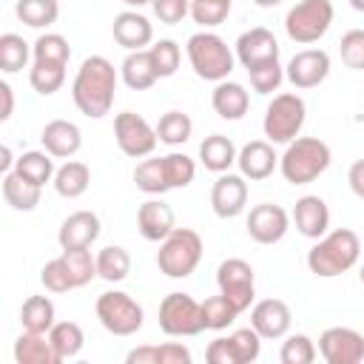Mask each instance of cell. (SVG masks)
Masks as SVG:
<instances>
[{
    "instance_id": "6da1fadb",
    "label": "cell",
    "mask_w": 364,
    "mask_h": 364,
    "mask_svg": "<svg viewBox=\"0 0 364 364\" xmlns=\"http://www.w3.org/2000/svg\"><path fill=\"white\" fill-rule=\"evenodd\" d=\"M117 82H119V74L108 57L102 54L85 57L71 82V100L77 111L88 119H102L114 105Z\"/></svg>"
},
{
    "instance_id": "7a4b0ae2",
    "label": "cell",
    "mask_w": 364,
    "mask_h": 364,
    "mask_svg": "<svg viewBox=\"0 0 364 364\" xmlns=\"http://www.w3.org/2000/svg\"><path fill=\"white\" fill-rule=\"evenodd\" d=\"M358 256H361L358 233L350 228H336L327 230L321 239H316V245L307 250V267L318 279H336L350 267H355Z\"/></svg>"
},
{
    "instance_id": "3957f363",
    "label": "cell",
    "mask_w": 364,
    "mask_h": 364,
    "mask_svg": "<svg viewBox=\"0 0 364 364\" xmlns=\"http://www.w3.org/2000/svg\"><path fill=\"white\" fill-rule=\"evenodd\" d=\"M333 162L330 145L318 136H296L284 145V154L279 156V171L284 182L290 185H310L316 182Z\"/></svg>"
},
{
    "instance_id": "277c9868",
    "label": "cell",
    "mask_w": 364,
    "mask_h": 364,
    "mask_svg": "<svg viewBox=\"0 0 364 364\" xmlns=\"http://www.w3.org/2000/svg\"><path fill=\"white\" fill-rule=\"evenodd\" d=\"M185 54H188V63H191L193 74L199 80H208V82H222L236 68V54L210 28H202V31L191 34L188 43H185Z\"/></svg>"
},
{
    "instance_id": "5b68a950",
    "label": "cell",
    "mask_w": 364,
    "mask_h": 364,
    "mask_svg": "<svg viewBox=\"0 0 364 364\" xmlns=\"http://www.w3.org/2000/svg\"><path fill=\"white\" fill-rule=\"evenodd\" d=\"M205 253V242L196 230L191 228H173L156 250V267L159 273H165L168 279H188Z\"/></svg>"
},
{
    "instance_id": "8992f818",
    "label": "cell",
    "mask_w": 364,
    "mask_h": 364,
    "mask_svg": "<svg viewBox=\"0 0 364 364\" xmlns=\"http://www.w3.org/2000/svg\"><path fill=\"white\" fill-rule=\"evenodd\" d=\"M304 122H307V102L301 100V94L282 91V94H273V100L267 102L262 131H264L267 142L287 145L296 136H301Z\"/></svg>"
},
{
    "instance_id": "52a82bcc",
    "label": "cell",
    "mask_w": 364,
    "mask_h": 364,
    "mask_svg": "<svg viewBox=\"0 0 364 364\" xmlns=\"http://www.w3.org/2000/svg\"><path fill=\"white\" fill-rule=\"evenodd\" d=\"M94 313H97L100 324L111 336H134L145 324L142 304L134 296H128L125 290H105V293H100L97 304H94Z\"/></svg>"
},
{
    "instance_id": "ba28073f",
    "label": "cell",
    "mask_w": 364,
    "mask_h": 364,
    "mask_svg": "<svg viewBox=\"0 0 364 364\" xmlns=\"http://www.w3.org/2000/svg\"><path fill=\"white\" fill-rule=\"evenodd\" d=\"M333 3L330 0H299L287 14H284V31L293 43L299 46H313L318 43L330 26H333Z\"/></svg>"
},
{
    "instance_id": "9c48e42d",
    "label": "cell",
    "mask_w": 364,
    "mask_h": 364,
    "mask_svg": "<svg viewBox=\"0 0 364 364\" xmlns=\"http://www.w3.org/2000/svg\"><path fill=\"white\" fill-rule=\"evenodd\" d=\"M159 330L171 338H191L205 330L202 301L191 293H168L159 301Z\"/></svg>"
},
{
    "instance_id": "30bf717a",
    "label": "cell",
    "mask_w": 364,
    "mask_h": 364,
    "mask_svg": "<svg viewBox=\"0 0 364 364\" xmlns=\"http://www.w3.org/2000/svg\"><path fill=\"white\" fill-rule=\"evenodd\" d=\"M216 287L222 296H228V301L245 313L250 310L253 299H256V273H253V264L233 256V259H225L219 267H216Z\"/></svg>"
},
{
    "instance_id": "8fae6325",
    "label": "cell",
    "mask_w": 364,
    "mask_h": 364,
    "mask_svg": "<svg viewBox=\"0 0 364 364\" xmlns=\"http://www.w3.org/2000/svg\"><path fill=\"white\" fill-rule=\"evenodd\" d=\"M114 139H117L119 151L131 159L151 156L159 142L156 125H151L142 114H134V111H122L114 117Z\"/></svg>"
},
{
    "instance_id": "7c38bea8",
    "label": "cell",
    "mask_w": 364,
    "mask_h": 364,
    "mask_svg": "<svg viewBox=\"0 0 364 364\" xmlns=\"http://www.w3.org/2000/svg\"><path fill=\"white\" fill-rule=\"evenodd\" d=\"M330 68H333V63L324 48H301L284 65V80L296 91H307V88L321 85L330 77Z\"/></svg>"
},
{
    "instance_id": "4fadbf2b",
    "label": "cell",
    "mask_w": 364,
    "mask_h": 364,
    "mask_svg": "<svg viewBox=\"0 0 364 364\" xmlns=\"http://www.w3.org/2000/svg\"><path fill=\"white\" fill-rule=\"evenodd\" d=\"M245 228H247V236L253 242H259V245H276L290 230V213L282 205L262 202V205H253L250 208V213L245 219Z\"/></svg>"
},
{
    "instance_id": "5bb4252c",
    "label": "cell",
    "mask_w": 364,
    "mask_h": 364,
    "mask_svg": "<svg viewBox=\"0 0 364 364\" xmlns=\"http://www.w3.org/2000/svg\"><path fill=\"white\" fill-rule=\"evenodd\" d=\"M318 353L327 364H358L364 361V336L353 327H327L318 336Z\"/></svg>"
},
{
    "instance_id": "9a60e30c",
    "label": "cell",
    "mask_w": 364,
    "mask_h": 364,
    "mask_svg": "<svg viewBox=\"0 0 364 364\" xmlns=\"http://www.w3.org/2000/svg\"><path fill=\"white\" fill-rule=\"evenodd\" d=\"M247 208V179L242 173H219L210 188V210L219 219H236Z\"/></svg>"
},
{
    "instance_id": "2e32d148",
    "label": "cell",
    "mask_w": 364,
    "mask_h": 364,
    "mask_svg": "<svg viewBox=\"0 0 364 364\" xmlns=\"http://www.w3.org/2000/svg\"><path fill=\"white\" fill-rule=\"evenodd\" d=\"M233 54L236 60L242 63V68H253V65H262L267 60H279V40L273 37L270 28L264 26H256V28H247L236 37L233 43Z\"/></svg>"
},
{
    "instance_id": "e0dca14e",
    "label": "cell",
    "mask_w": 364,
    "mask_h": 364,
    "mask_svg": "<svg viewBox=\"0 0 364 364\" xmlns=\"http://www.w3.org/2000/svg\"><path fill=\"white\" fill-rule=\"evenodd\" d=\"M290 324H293V313L282 299H262L250 307V327L264 341L284 338L290 333Z\"/></svg>"
},
{
    "instance_id": "ac0fdd59",
    "label": "cell",
    "mask_w": 364,
    "mask_h": 364,
    "mask_svg": "<svg viewBox=\"0 0 364 364\" xmlns=\"http://www.w3.org/2000/svg\"><path fill=\"white\" fill-rule=\"evenodd\" d=\"M102 222L94 210H74L63 219L57 230V245L60 250H77V247H91L100 239Z\"/></svg>"
},
{
    "instance_id": "d6986e66",
    "label": "cell",
    "mask_w": 364,
    "mask_h": 364,
    "mask_svg": "<svg viewBox=\"0 0 364 364\" xmlns=\"http://www.w3.org/2000/svg\"><path fill=\"white\" fill-rule=\"evenodd\" d=\"M111 34H114L117 46H122L125 51H142L154 40V23L139 9H125L114 17Z\"/></svg>"
},
{
    "instance_id": "ffe728a7",
    "label": "cell",
    "mask_w": 364,
    "mask_h": 364,
    "mask_svg": "<svg viewBox=\"0 0 364 364\" xmlns=\"http://www.w3.org/2000/svg\"><path fill=\"white\" fill-rule=\"evenodd\" d=\"M290 222L296 225V230L304 239H321L330 230V208H327V202L321 196L304 193V196L296 199Z\"/></svg>"
},
{
    "instance_id": "44dd1931",
    "label": "cell",
    "mask_w": 364,
    "mask_h": 364,
    "mask_svg": "<svg viewBox=\"0 0 364 364\" xmlns=\"http://www.w3.org/2000/svg\"><path fill=\"white\" fill-rule=\"evenodd\" d=\"M236 165H239V173L245 179L262 182V179H267L279 168V154L273 151V142H267V139H250L247 145L239 148Z\"/></svg>"
},
{
    "instance_id": "7402d4cb",
    "label": "cell",
    "mask_w": 364,
    "mask_h": 364,
    "mask_svg": "<svg viewBox=\"0 0 364 364\" xmlns=\"http://www.w3.org/2000/svg\"><path fill=\"white\" fill-rule=\"evenodd\" d=\"M43 151H48L54 159H71L82 148V131L71 119H51L40 131Z\"/></svg>"
},
{
    "instance_id": "603a6c76",
    "label": "cell",
    "mask_w": 364,
    "mask_h": 364,
    "mask_svg": "<svg viewBox=\"0 0 364 364\" xmlns=\"http://www.w3.org/2000/svg\"><path fill=\"white\" fill-rule=\"evenodd\" d=\"M176 228L173 208L162 199H148L136 208V230L145 242H162Z\"/></svg>"
},
{
    "instance_id": "cb8c5ba5",
    "label": "cell",
    "mask_w": 364,
    "mask_h": 364,
    "mask_svg": "<svg viewBox=\"0 0 364 364\" xmlns=\"http://www.w3.org/2000/svg\"><path fill=\"white\" fill-rule=\"evenodd\" d=\"M210 105H213V111H216L222 119L236 122V119H242V117L247 114V108H250V94H247V88H245L242 82H236V80H222V82H216V88H213V94H210Z\"/></svg>"
},
{
    "instance_id": "d4e9b609",
    "label": "cell",
    "mask_w": 364,
    "mask_h": 364,
    "mask_svg": "<svg viewBox=\"0 0 364 364\" xmlns=\"http://www.w3.org/2000/svg\"><path fill=\"white\" fill-rule=\"evenodd\" d=\"M128 364H191L193 353L182 341H165V344H142L134 347L125 355Z\"/></svg>"
},
{
    "instance_id": "484cf974",
    "label": "cell",
    "mask_w": 364,
    "mask_h": 364,
    "mask_svg": "<svg viewBox=\"0 0 364 364\" xmlns=\"http://www.w3.org/2000/svg\"><path fill=\"white\" fill-rule=\"evenodd\" d=\"M236 156H239V151H236L233 139L225 136V134H210V136H205L202 145H199V162H202L205 171H210V173H225V171H230V168L236 165Z\"/></svg>"
},
{
    "instance_id": "4316f807",
    "label": "cell",
    "mask_w": 364,
    "mask_h": 364,
    "mask_svg": "<svg viewBox=\"0 0 364 364\" xmlns=\"http://www.w3.org/2000/svg\"><path fill=\"white\" fill-rule=\"evenodd\" d=\"M14 361L17 364H60L54 347H51V338L48 333H31V330H23L14 341Z\"/></svg>"
},
{
    "instance_id": "83f0119b",
    "label": "cell",
    "mask_w": 364,
    "mask_h": 364,
    "mask_svg": "<svg viewBox=\"0 0 364 364\" xmlns=\"http://www.w3.org/2000/svg\"><path fill=\"white\" fill-rule=\"evenodd\" d=\"M119 77L122 82L131 88V91H148L159 77H156V68L151 63V54L148 48L142 51H128L122 65H119Z\"/></svg>"
},
{
    "instance_id": "f1b7e54d",
    "label": "cell",
    "mask_w": 364,
    "mask_h": 364,
    "mask_svg": "<svg viewBox=\"0 0 364 364\" xmlns=\"http://www.w3.org/2000/svg\"><path fill=\"white\" fill-rule=\"evenodd\" d=\"M54 191L63 199H80L91 185V168L80 159H65L54 173Z\"/></svg>"
},
{
    "instance_id": "f546056e",
    "label": "cell",
    "mask_w": 364,
    "mask_h": 364,
    "mask_svg": "<svg viewBox=\"0 0 364 364\" xmlns=\"http://www.w3.org/2000/svg\"><path fill=\"white\" fill-rule=\"evenodd\" d=\"M40 191H43L40 185L28 182V179L20 176L17 171L3 173V199H6V205H9L11 210H23V213L34 210V208L40 205Z\"/></svg>"
},
{
    "instance_id": "4dcf8cb0",
    "label": "cell",
    "mask_w": 364,
    "mask_h": 364,
    "mask_svg": "<svg viewBox=\"0 0 364 364\" xmlns=\"http://www.w3.org/2000/svg\"><path fill=\"white\" fill-rule=\"evenodd\" d=\"M20 324L31 333H48L57 324V307L48 296H28L20 307Z\"/></svg>"
},
{
    "instance_id": "1f68e13d",
    "label": "cell",
    "mask_w": 364,
    "mask_h": 364,
    "mask_svg": "<svg viewBox=\"0 0 364 364\" xmlns=\"http://www.w3.org/2000/svg\"><path fill=\"white\" fill-rule=\"evenodd\" d=\"M134 185L148 193V196H162L171 191L168 176H165V162L162 156H145L142 162H136L134 168Z\"/></svg>"
},
{
    "instance_id": "d6a6232c",
    "label": "cell",
    "mask_w": 364,
    "mask_h": 364,
    "mask_svg": "<svg viewBox=\"0 0 364 364\" xmlns=\"http://www.w3.org/2000/svg\"><path fill=\"white\" fill-rule=\"evenodd\" d=\"M14 171H17L20 176H26L28 182L40 185V188H43L46 182H54V173H57L54 156H51L48 151H26V154H20L17 162H14Z\"/></svg>"
},
{
    "instance_id": "836d02e7",
    "label": "cell",
    "mask_w": 364,
    "mask_h": 364,
    "mask_svg": "<svg viewBox=\"0 0 364 364\" xmlns=\"http://www.w3.org/2000/svg\"><path fill=\"white\" fill-rule=\"evenodd\" d=\"M48 338H51V347H54L60 361L77 358L82 353V344H85V333L77 321H57L48 330Z\"/></svg>"
},
{
    "instance_id": "e575fe53",
    "label": "cell",
    "mask_w": 364,
    "mask_h": 364,
    "mask_svg": "<svg viewBox=\"0 0 364 364\" xmlns=\"http://www.w3.org/2000/svg\"><path fill=\"white\" fill-rule=\"evenodd\" d=\"M14 14L20 17L23 26L28 28H48L57 23L60 17V3L57 0H17L14 3Z\"/></svg>"
},
{
    "instance_id": "d590c367",
    "label": "cell",
    "mask_w": 364,
    "mask_h": 364,
    "mask_svg": "<svg viewBox=\"0 0 364 364\" xmlns=\"http://www.w3.org/2000/svg\"><path fill=\"white\" fill-rule=\"evenodd\" d=\"M28 60H34V51L20 34H14V31L0 34V71L3 74L23 71L28 65Z\"/></svg>"
},
{
    "instance_id": "8d00e7d4",
    "label": "cell",
    "mask_w": 364,
    "mask_h": 364,
    "mask_svg": "<svg viewBox=\"0 0 364 364\" xmlns=\"http://www.w3.org/2000/svg\"><path fill=\"white\" fill-rule=\"evenodd\" d=\"M128 273H131V256H128L125 247H119V245H105V247L97 253V276H100L102 282L117 284V282H125Z\"/></svg>"
},
{
    "instance_id": "74e56055",
    "label": "cell",
    "mask_w": 364,
    "mask_h": 364,
    "mask_svg": "<svg viewBox=\"0 0 364 364\" xmlns=\"http://www.w3.org/2000/svg\"><path fill=\"white\" fill-rule=\"evenodd\" d=\"M191 134H193V119L185 111H165L156 122V136L168 148L185 145L191 139Z\"/></svg>"
},
{
    "instance_id": "f35d334b",
    "label": "cell",
    "mask_w": 364,
    "mask_h": 364,
    "mask_svg": "<svg viewBox=\"0 0 364 364\" xmlns=\"http://www.w3.org/2000/svg\"><path fill=\"white\" fill-rule=\"evenodd\" d=\"M28 82L40 97H51L65 82V65H60V63H37L34 60L31 68H28Z\"/></svg>"
},
{
    "instance_id": "ab89813d",
    "label": "cell",
    "mask_w": 364,
    "mask_h": 364,
    "mask_svg": "<svg viewBox=\"0 0 364 364\" xmlns=\"http://www.w3.org/2000/svg\"><path fill=\"white\" fill-rule=\"evenodd\" d=\"M31 51H34V60L37 63H60V65H68V60H71V46L57 31H43L31 43Z\"/></svg>"
},
{
    "instance_id": "60d3db41",
    "label": "cell",
    "mask_w": 364,
    "mask_h": 364,
    "mask_svg": "<svg viewBox=\"0 0 364 364\" xmlns=\"http://www.w3.org/2000/svg\"><path fill=\"white\" fill-rule=\"evenodd\" d=\"M148 54H151V63L156 68V77L159 80H168L179 71V63H182V48L176 40H156L154 46H148Z\"/></svg>"
},
{
    "instance_id": "b9f144b4",
    "label": "cell",
    "mask_w": 364,
    "mask_h": 364,
    "mask_svg": "<svg viewBox=\"0 0 364 364\" xmlns=\"http://www.w3.org/2000/svg\"><path fill=\"white\" fill-rule=\"evenodd\" d=\"M239 310L228 301V296L216 293V296H208L202 301V321H205V330H225L236 321Z\"/></svg>"
},
{
    "instance_id": "7bdbcfd3",
    "label": "cell",
    "mask_w": 364,
    "mask_h": 364,
    "mask_svg": "<svg viewBox=\"0 0 364 364\" xmlns=\"http://www.w3.org/2000/svg\"><path fill=\"white\" fill-rule=\"evenodd\" d=\"M316 355H318V350H316L313 338L304 336V333H290V336H284L282 350H279V361H282V364H313Z\"/></svg>"
},
{
    "instance_id": "ee69618b",
    "label": "cell",
    "mask_w": 364,
    "mask_h": 364,
    "mask_svg": "<svg viewBox=\"0 0 364 364\" xmlns=\"http://www.w3.org/2000/svg\"><path fill=\"white\" fill-rule=\"evenodd\" d=\"M247 77H250V88H253L256 94L267 97V94L279 91V85L284 82V68H282L279 60H267V63H262V65L247 68Z\"/></svg>"
},
{
    "instance_id": "f6af8a7d",
    "label": "cell",
    "mask_w": 364,
    "mask_h": 364,
    "mask_svg": "<svg viewBox=\"0 0 364 364\" xmlns=\"http://www.w3.org/2000/svg\"><path fill=\"white\" fill-rule=\"evenodd\" d=\"M162 162H165V176H168L171 191H176V188H188V185L193 182V176H196V162H193L188 154H182V151H171V154L162 156Z\"/></svg>"
},
{
    "instance_id": "bcb514c9",
    "label": "cell",
    "mask_w": 364,
    "mask_h": 364,
    "mask_svg": "<svg viewBox=\"0 0 364 364\" xmlns=\"http://www.w3.org/2000/svg\"><path fill=\"white\" fill-rule=\"evenodd\" d=\"M40 282H43V287H46L48 293H68V290H77V287H74V279H71V270H68V262H65L63 253L54 256V259H48V262L43 264Z\"/></svg>"
},
{
    "instance_id": "7dc6e473",
    "label": "cell",
    "mask_w": 364,
    "mask_h": 364,
    "mask_svg": "<svg viewBox=\"0 0 364 364\" xmlns=\"http://www.w3.org/2000/svg\"><path fill=\"white\" fill-rule=\"evenodd\" d=\"M233 0H191V17L202 28H216L228 20Z\"/></svg>"
},
{
    "instance_id": "c3c4849f",
    "label": "cell",
    "mask_w": 364,
    "mask_h": 364,
    "mask_svg": "<svg viewBox=\"0 0 364 364\" xmlns=\"http://www.w3.org/2000/svg\"><path fill=\"white\" fill-rule=\"evenodd\" d=\"M65 262H68V270H71V279H74V287H85L97 279V256H91L88 247H77V250H63Z\"/></svg>"
},
{
    "instance_id": "681fc988",
    "label": "cell",
    "mask_w": 364,
    "mask_h": 364,
    "mask_svg": "<svg viewBox=\"0 0 364 364\" xmlns=\"http://www.w3.org/2000/svg\"><path fill=\"white\" fill-rule=\"evenodd\" d=\"M341 51V63L353 71H364V28H350L341 34L338 43Z\"/></svg>"
},
{
    "instance_id": "f907efd6",
    "label": "cell",
    "mask_w": 364,
    "mask_h": 364,
    "mask_svg": "<svg viewBox=\"0 0 364 364\" xmlns=\"http://www.w3.org/2000/svg\"><path fill=\"white\" fill-rule=\"evenodd\" d=\"M233 344H236V353H239V364H253L262 353V336L253 330V327H242L236 333H230Z\"/></svg>"
},
{
    "instance_id": "816d5d0a",
    "label": "cell",
    "mask_w": 364,
    "mask_h": 364,
    "mask_svg": "<svg viewBox=\"0 0 364 364\" xmlns=\"http://www.w3.org/2000/svg\"><path fill=\"white\" fill-rule=\"evenodd\" d=\"M151 9L162 26H176L191 14V0H151Z\"/></svg>"
},
{
    "instance_id": "f5cc1de1",
    "label": "cell",
    "mask_w": 364,
    "mask_h": 364,
    "mask_svg": "<svg viewBox=\"0 0 364 364\" xmlns=\"http://www.w3.org/2000/svg\"><path fill=\"white\" fill-rule=\"evenodd\" d=\"M205 358L210 364H239V353H236V344L230 336H219L208 344L205 350Z\"/></svg>"
},
{
    "instance_id": "db71d44e",
    "label": "cell",
    "mask_w": 364,
    "mask_h": 364,
    "mask_svg": "<svg viewBox=\"0 0 364 364\" xmlns=\"http://www.w3.org/2000/svg\"><path fill=\"white\" fill-rule=\"evenodd\" d=\"M347 185H350V191H353L358 199H364V159H355V162L350 165V171H347Z\"/></svg>"
},
{
    "instance_id": "11a10c76",
    "label": "cell",
    "mask_w": 364,
    "mask_h": 364,
    "mask_svg": "<svg viewBox=\"0 0 364 364\" xmlns=\"http://www.w3.org/2000/svg\"><path fill=\"white\" fill-rule=\"evenodd\" d=\"M0 102H3V108H0V122H9L11 114H14V91H11L9 82H0Z\"/></svg>"
},
{
    "instance_id": "9f6ffc18",
    "label": "cell",
    "mask_w": 364,
    "mask_h": 364,
    "mask_svg": "<svg viewBox=\"0 0 364 364\" xmlns=\"http://www.w3.org/2000/svg\"><path fill=\"white\" fill-rule=\"evenodd\" d=\"M0 156H3V159H0V173L14 171V162H17V159L11 156V148H9V145H3V148H0Z\"/></svg>"
},
{
    "instance_id": "6f0895ef",
    "label": "cell",
    "mask_w": 364,
    "mask_h": 364,
    "mask_svg": "<svg viewBox=\"0 0 364 364\" xmlns=\"http://www.w3.org/2000/svg\"><path fill=\"white\" fill-rule=\"evenodd\" d=\"M259 9H276V6H282L284 0H253Z\"/></svg>"
},
{
    "instance_id": "680465c9",
    "label": "cell",
    "mask_w": 364,
    "mask_h": 364,
    "mask_svg": "<svg viewBox=\"0 0 364 364\" xmlns=\"http://www.w3.org/2000/svg\"><path fill=\"white\" fill-rule=\"evenodd\" d=\"M122 3H125L128 9H142V6H148L151 0H122Z\"/></svg>"
},
{
    "instance_id": "91938a15",
    "label": "cell",
    "mask_w": 364,
    "mask_h": 364,
    "mask_svg": "<svg viewBox=\"0 0 364 364\" xmlns=\"http://www.w3.org/2000/svg\"><path fill=\"white\" fill-rule=\"evenodd\" d=\"M350 6H353L355 11H364V0H350Z\"/></svg>"
},
{
    "instance_id": "94428289",
    "label": "cell",
    "mask_w": 364,
    "mask_h": 364,
    "mask_svg": "<svg viewBox=\"0 0 364 364\" xmlns=\"http://www.w3.org/2000/svg\"><path fill=\"white\" fill-rule=\"evenodd\" d=\"M358 276H361V284H364V264H361V273Z\"/></svg>"
}]
</instances>
